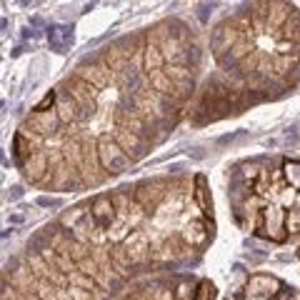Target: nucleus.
I'll list each match as a JSON object with an SVG mask.
<instances>
[{"label": "nucleus", "instance_id": "1", "mask_svg": "<svg viewBox=\"0 0 300 300\" xmlns=\"http://www.w3.org/2000/svg\"><path fill=\"white\" fill-rule=\"evenodd\" d=\"M95 153H98V163H100V168H103L110 178H113V175H120V173H125V170H130V168L135 165V163L125 155V150L115 143L113 133H100V135L95 138Z\"/></svg>", "mask_w": 300, "mask_h": 300}, {"label": "nucleus", "instance_id": "2", "mask_svg": "<svg viewBox=\"0 0 300 300\" xmlns=\"http://www.w3.org/2000/svg\"><path fill=\"white\" fill-rule=\"evenodd\" d=\"M243 38V28L238 25L235 18H225L223 23H218L213 33H210V53L218 63L228 58V53L238 45V40Z\"/></svg>", "mask_w": 300, "mask_h": 300}, {"label": "nucleus", "instance_id": "3", "mask_svg": "<svg viewBox=\"0 0 300 300\" xmlns=\"http://www.w3.org/2000/svg\"><path fill=\"white\" fill-rule=\"evenodd\" d=\"M75 75L83 78L85 83H90L98 93H105L108 88L115 85L113 73L108 70V65L103 63L100 55H98V58H88V60H83V63H78V65H75Z\"/></svg>", "mask_w": 300, "mask_h": 300}, {"label": "nucleus", "instance_id": "4", "mask_svg": "<svg viewBox=\"0 0 300 300\" xmlns=\"http://www.w3.org/2000/svg\"><path fill=\"white\" fill-rule=\"evenodd\" d=\"M258 230H265L263 235L275 243H283L288 238V230H285V210L280 203H270L260 210L258 215Z\"/></svg>", "mask_w": 300, "mask_h": 300}, {"label": "nucleus", "instance_id": "5", "mask_svg": "<svg viewBox=\"0 0 300 300\" xmlns=\"http://www.w3.org/2000/svg\"><path fill=\"white\" fill-rule=\"evenodd\" d=\"M20 128H25L28 133L38 135V138H43V140H50V138L60 135L63 123H60L58 113H55V110H50V113H30L28 118L23 120V125H20Z\"/></svg>", "mask_w": 300, "mask_h": 300}, {"label": "nucleus", "instance_id": "6", "mask_svg": "<svg viewBox=\"0 0 300 300\" xmlns=\"http://www.w3.org/2000/svg\"><path fill=\"white\" fill-rule=\"evenodd\" d=\"M90 215H93V220L98 223V228H103V230H110L120 220L118 208H115L110 193H100V195H95V198L90 200Z\"/></svg>", "mask_w": 300, "mask_h": 300}, {"label": "nucleus", "instance_id": "7", "mask_svg": "<svg viewBox=\"0 0 300 300\" xmlns=\"http://www.w3.org/2000/svg\"><path fill=\"white\" fill-rule=\"evenodd\" d=\"M110 133H113L115 143H118L120 148L125 150V155H128L133 163L143 160V158H145V155L150 153V148H153V143H150L148 138H140V135H135V133H130V130H120V128H113Z\"/></svg>", "mask_w": 300, "mask_h": 300}, {"label": "nucleus", "instance_id": "8", "mask_svg": "<svg viewBox=\"0 0 300 300\" xmlns=\"http://www.w3.org/2000/svg\"><path fill=\"white\" fill-rule=\"evenodd\" d=\"M213 223L208 225V220L203 218V220H190V223H185V228L180 230L178 235L183 238V243L190 248V250H200V248H205L208 245V240H213Z\"/></svg>", "mask_w": 300, "mask_h": 300}, {"label": "nucleus", "instance_id": "9", "mask_svg": "<svg viewBox=\"0 0 300 300\" xmlns=\"http://www.w3.org/2000/svg\"><path fill=\"white\" fill-rule=\"evenodd\" d=\"M245 290H248L250 298L268 300V298H275V295L283 290V283H280L275 275H268V273H255V275H250Z\"/></svg>", "mask_w": 300, "mask_h": 300}, {"label": "nucleus", "instance_id": "10", "mask_svg": "<svg viewBox=\"0 0 300 300\" xmlns=\"http://www.w3.org/2000/svg\"><path fill=\"white\" fill-rule=\"evenodd\" d=\"M20 170H23V175H25V180L28 183H33V185H43V180L50 175V158H48V150H38V153H33L28 160L20 165Z\"/></svg>", "mask_w": 300, "mask_h": 300}, {"label": "nucleus", "instance_id": "11", "mask_svg": "<svg viewBox=\"0 0 300 300\" xmlns=\"http://www.w3.org/2000/svg\"><path fill=\"white\" fill-rule=\"evenodd\" d=\"M193 200L200 210V215L213 223V195H210V183L203 173H198L193 180Z\"/></svg>", "mask_w": 300, "mask_h": 300}, {"label": "nucleus", "instance_id": "12", "mask_svg": "<svg viewBox=\"0 0 300 300\" xmlns=\"http://www.w3.org/2000/svg\"><path fill=\"white\" fill-rule=\"evenodd\" d=\"M283 178L290 188L300 190V160H285L283 163Z\"/></svg>", "mask_w": 300, "mask_h": 300}, {"label": "nucleus", "instance_id": "13", "mask_svg": "<svg viewBox=\"0 0 300 300\" xmlns=\"http://www.w3.org/2000/svg\"><path fill=\"white\" fill-rule=\"evenodd\" d=\"M218 298V290H215V283L203 278L198 285H195V293H193V300H215Z\"/></svg>", "mask_w": 300, "mask_h": 300}, {"label": "nucleus", "instance_id": "14", "mask_svg": "<svg viewBox=\"0 0 300 300\" xmlns=\"http://www.w3.org/2000/svg\"><path fill=\"white\" fill-rule=\"evenodd\" d=\"M55 105H58V90H48V93L40 98V103L33 105L30 113H50V110H55Z\"/></svg>", "mask_w": 300, "mask_h": 300}]
</instances>
